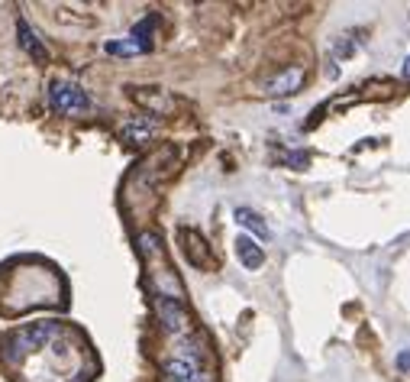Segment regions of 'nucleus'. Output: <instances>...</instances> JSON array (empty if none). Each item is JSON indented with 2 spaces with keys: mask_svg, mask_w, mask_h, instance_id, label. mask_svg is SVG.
<instances>
[{
  "mask_svg": "<svg viewBox=\"0 0 410 382\" xmlns=\"http://www.w3.org/2000/svg\"><path fill=\"white\" fill-rule=\"evenodd\" d=\"M62 334V324L58 321H39V324L33 327H23V331H16L14 337L7 340V360H14L16 353H29V350H39V347H49L52 340Z\"/></svg>",
  "mask_w": 410,
  "mask_h": 382,
  "instance_id": "1",
  "label": "nucleus"
},
{
  "mask_svg": "<svg viewBox=\"0 0 410 382\" xmlns=\"http://www.w3.org/2000/svg\"><path fill=\"white\" fill-rule=\"evenodd\" d=\"M307 81V65H285L281 71H275V75H268V78L262 81V91L268 94V98H288V94H298L300 88H304Z\"/></svg>",
  "mask_w": 410,
  "mask_h": 382,
  "instance_id": "2",
  "label": "nucleus"
},
{
  "mask_svg": "<svg viewBox=\"0 0 410 382\" xmlns=\"http://www.w3.org/2000/svg\"><path fill=\"white\" fill-rule=\"evenodd\" d=\"M49 104L56 107L58 113H71V117H78V113H88L90 110V98L81 91L78 85H71V81H52L49 88Z\"/></svg>",
  "mask_w": 410,
  "mask_h": 382,
  "instance_id": "3",
  "label": "nucleus"
},
{
  "mask_svg": "<svg viewBox=\"0 0 410 382\" xmlns=\"http://www.w3.org/2000/svg\"><path fill=\"white\" fill-rule=\"evenodd\" d=\"M152 304H155V314H159L162 327L172 334H184L191 327V318L188 311L181 308V301H172V298H162V295H152Z\"/></svg>",
  "mask_w": 410,
  "mask_h": 382,
  "instance_id": "4",
  "label": "nucleus"
},
{
  "mask_svg": "<svg viewBox=\"0 0 410 382\" xmlns=\"http://www.w3.org/2000/svg\"><path fill=\"white\" fill-rule=\"evenodd\" d=\"M388 98H394V85L391 81H372V85H359V91L346 94V98H336L330 107L333 110H346V107L359 104V100H388Z\"/></svg>",
  "mask_w": 410,
  "mask_h": 382,
  "instance_id": "5",
  "label": "nucleus"
},
{
  "mask_svg": "<svg viewBox=\"0 0 410 382\" xmlns=\"http://www.w3.org/2000/svg\"><path fill=\"white\" fill-rule=\"evenodd\" d=\"M155 130H159L155 117H132V120H126L120 127V140L130 143V146H142V143H149L155 136Z\"/></svg>",
  "mask_w": 410,
  "mask_h": 382,
  "instance_id": "6",
  "label": "nucleus"
},
{
  "mask_svg": "<svg viewBox=\"0 0 410 382\" xmlns=\"http://www.w3.org/2000/svg\"><path fill=\"white\" fill-rule=\"evenodd\" d=\"M165 382H201V363L191 356H174L165 363Z\"/></svg>",
  "mask_w": 410,
  "mask_h": 382,
  "instance_id": "7",
  "label": "nucleus"
},
{
  "mask_svg": "<svg viewBox=\"0 0 410 382\" xmlns=\"http://www.w3.org/2000/svg\"><path fill=\"white\" fill-rule=\"evenodd\" d=\"M181 247H184V253H188V259L194 262V266H201V269L210 266L207 243H204L201 234H194V230H181Z\"/></svg>",
  "mask_w": 410,
  "mask_h": 382,
  "instance_id": "8",
  "label": "nucleus"
},
{
  "mask_svg": "<svg viewBox=\"0 0 410 382\" xmlns=\"http://www.w3.org/2000/svg\"><path fill=\"white\" fill-rule=\"evenodd\" d=\"M236 256H239V262H243L249 272H256V269H262V262H265V249L258 247L252 237H236Z\"/></svg>",
  "mask_w": 410,
  "mask_h": 382,
  "instance_id": "9",
  "label": "nucleus"
},
{
  "mask_svg": "<svg viewBox=\"0 0 410 382\" xmlns=\"http://www.w3.org/2000/svg\"><path fill=\"white\" fill-rule=\"evenodd\" d=\"M16 36H20V46L36 58V62H46V58H49V49H46V46L39 43V36L33 33V26H29L26 20L16 23Z\"/></svg>",
  "mask_w": 410,
  "mask_h": 382,
  "instance_id": "10",
  "label": "nucleus"
},
{
  "mask_svg": "<svg viewBox=\"0 0 410 382\" xmlns=\"http://www.w3.org/2000/svg\"><path fill=\"white\" fill-rule=\"evenodd\" d=\"M362 46V33L355 29V33H346L340 39V43L333 46V52H330V75H336V62H346L349 56H352L355 49Z\"/></svg>",
  "mask_w": 410,
  "mask_h": 382,
  "instance_id": "11",
  "label": "nucleus"
},
{
  "mask_svg": "<svg viewBox=\"0 0 410 382\" xmlns=\"http://www.w3.org/2000/svg\"><path fill=\"white\" fill-rule=\"evenodd\" d=\"M236 224L249 227L256 237H262V240H268V224H265L262 217H258L256 211H249V207H236Z\"/></svg>",
  "mask_w": 410,
  "mask_h": 382,
  "instance_id": "12",
  "label": "nucleus"
},
{
  "mask_svg": "<svg viewBox=\"0 0 410 382\" xmlns=\"http://www.w3.org/2000/svg\"><path fill=\"white\" fill-rule=\"evenodd\" d=\"M107 52H110V56H142V52H149V46H142V43H136V39H110V43L104 46Z\"/></svg>",
  "mask_w": 410,
  "mask_h": 382,
  "instance_id": "13",
  "label": "nucleus"
},
{
  "mask_svg": "<svg viewBox=\"0 0 410 382\" xmlns=\"http://www.w3.org/2000/svg\"><path fill=\"white\" fill-rule=\"evenodd\" d=\"M132 98L140 100V104L152 107V110H162L168 104V94L165 91H132Z\"/></svg>",
  "mask_w": 410,
  "mask_h": 382,
  "instance_id": "14",
  "label": "nucleus"
},
{
  "mask_svg": "<svg viewBox=\"0 0 410 382\" xmlns=\"http://www.w3.org/2000/svg\"><path fill=\"white\" fill-rule=\"evenodd\" d=\"M307 162H310V153H291L288 156V165H294V169H304Z\"/></svg>",
  "mask_w": 410,
  "mask_h": 382,
  "instance_id": "15",
  "label": "nucleus"
},
{
  "mask_svg": "<svg viewBox=\"0 0 410 382\" xmlns=\"http://www.w3.org/2000/svg\"><path fill=\"white\" fill-rule=\"evenodd\" d=\"M397 369H401V373H410V350H401V353H397Z\"/></svg>",
  "mask_w": 410,
  "mask_h": 382,
  "instance_id": "16",
  "label": "nucleus"
},
{
  "mask_svg": "<svg viewBox=\"0 0 410 382\" xmlns=\"http://www.w3.org/2000/svg\"><path fill=\"white\" fill-rule=\"evenodd\" d=\"M404 81H407V85H410V58H407V62H404Z\"/></svg>",
  "mask_w": 410,
  "mask_h": 382,
  "instance_id": "17",
  "label": "nucleus"
}]
</instances>
